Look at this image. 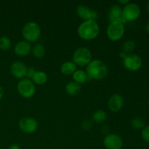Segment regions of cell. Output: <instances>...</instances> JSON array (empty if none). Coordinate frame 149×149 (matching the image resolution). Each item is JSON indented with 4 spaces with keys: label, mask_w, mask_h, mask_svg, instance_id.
Masks as SVG:
<instances>
[{
    "label": "cell",
    "mask_w": 149,
    "mask_h": 149,
    "mask_svg": "<svg viewBox=\"0 0 149 149\" xmlns=\"http://www.w3.org/2000/svg\"><path fill=\"white\" fill-rule=\"evenodd\" d=\"M77 33L80 38L85 40H92L98 36L100 28L94 20H84L79 26Z\"/></svg>",
    "instance_id": "obj_1"
},
{
    "label": "cell",
    "mask_w": 149,
    "mask_h": 149,
    "mask_svg": "<svg viewBox=\"0 0 149 149\" xmlns=\"http://www.w3.org/2000/svg\"><path fill=\"white\" fill-rule=\"evenodd\" d=\"M86 73L89 78L93 79H102L108 73V68L106 64L100 60H92L87 65Z\"/></svg>",
    "instance_id": "obj_2"
},
{
    "label": "cell",
    "mask_w": 149,
    "mask_h": 149,
    "mask_svg": "<svg viewBox=\"0 0 149 149\" xmlns=\"http://www.w3.org/2000/svg\"><path fill=\"white\" fill-rule=\"evenodd\" d=\"M22 35L25 41L28 42H35L40 38V26L36 22H28L23 26L22 29Z\"/></svg>",
    "instance_id": "obj_3"
},
{
    "label": "cell",
    "mask_w": 149,
    "mask_h": 149,
    "mask_svg": "<svg viewBox=\"0 0 149 149\" xmlns=\"http://www.w3.org/2000/svg\"><path fill=\"white\" fill-rule=\"evenodd\" d=\"M92 61V52L88 48L79 47L73 54V62L77 65L86 66Z\"/></svg>",
    "instance_id": "obj_4"
},
{
    "label": "cell",
    "mask_w": 149,
    "mask_h": 149,
    "mask_svg": "<svg viewBox=\"0 0 149 149\" xmlns=\"http://www.w3.org/2000/svg\"><path fill=\"white\" fill-rule=\"evenodd\" d=\"M125 31V24L119 21L110 22L107 27L106 33L111 41H118L122 39Z\"/></svg>",
    "instance_id": "obj_5"
},
{
    "label": "cell",
    "mask_w": 149,
    "mask_h": 149,
    "mask_svg": "<svg viewBox=\"0 0 149 149\" xmlns=\"http://www.w3.org/2000/svg\"><path fill=\"white\" fill-rule=\"evenodd\" d=\"M17 90L20 95L24 98H30L35 93V85L31 80L29 79H21L17 85Z\"/></svg>",
    "instance_id": "obj_6"
},
{
    "label": "cell",
    "mask_w": 149,
    "mask_h": 149,
    "mask_svg": "<svg viewBox=\"0 0 149 149\" xmlns=\"http://www.w3.org/2000/svg\"><path fill=\"white\" fill-rule=\"evenodd\" d=\"M123 64L128 71H136L142 66V60L136 54L130 53L123 58Z\"/></svg>",
    "instance_id": "obj_7"
},
{
    "label": "cell",
    "mask_w": 149,
    "mask_h": 149,
    "mask_svg": "<svg viewBox=\"0 0 149 149\" xmlns=\"http://www.w3.org/2000/svg\"><path fill=\"white\" fill-rule=\"evenodd\" d=\"M122 13L125 20L127 21L135 20L141 14V9L139 6L135 3H128L122 9Z\"/></svg>",
    "instance_id": "obj_8"
},
{
    "label": "cell",
    "mask_w": 149,
    "mask_h": 149,
    "mask_svg": "<svg viewBox=\"0 0 149 149\" xmlns=\"http://www.w3.org/2000/svg\"><path fill=\"white\" fill-rule=\"evenodd\" d=\"M19 128L22 132L27 134L33 133L38 128V122L31 117H23L19 121Z\"/></svg>",
    "instance_id": "obj_9"
},
{
    "label": "cell",
    "mask_w": 149,
    "mask_h": 149,
    "mask_svg": "<svg viewBox=\"0 0 149 149\" xmlns=\"http://www.w3.org/2000/svg\"><path fill=\"white\" fill-rule=\"evenodd\" d=\"M103 144L107 149H121L123 146V141L116 134H109L105 137Z\"/></svg>",
    "instance_id": "obj_10"
},
{
    "label": "cell",
    "mask_w": 149,
    "mask_h": 149,
    "mask_svg": "<svg viewBox=\"0 0 149 149\" xmlns=\"http://www.w3.org/2000/svg\"><path fill=\"white\" fill-rule=\"evenodd\" d=\"M77 13L79 17H81V19H84V20H95V19L97 17V13L95 10H92L91 8L84 4L78 6Z\"/></svg>",
    "instance_id": "obj_11"
},
{
    "label": "cell",
    "mask_w": 149,
    "mask_h": 149,
    "mask_svg": "<svg viewBox=\"0 0 149 149\" xmlns=\"http://www.w3.org/2000/svg\"><path fill=\"white\" fill-rule=\"evenodd\" d=\"M27 67L21 61H15L10 66L12 75L17 79H23L26 77Z\"/></svg>",
    "instance_id": "obj_12"
},
{
    "label": "cell",
    "mask_w": 149,
    "mask_h": 149,
    "mask_svg": "<svg viewBox=\"0 0 149 149\" xmlns=\"http://www.w3.org/2000/svg\"><path fill=\"white\" fill-rule=\"evenodd\" d=\"M109 19L111 22L119 21L122 23L126 22L123 17L122 8L118 4H113L110 7L109 10Z\"/></svg>",
    "instance_id": "obj_13"
},
{
    "label": "cell",
    "mask_w": 149,
    "mask_h": 149,
    "mask_svg": "<svg viewBox=\"0 0 149 149\" xmlns=\"http://www.w3.org/2000/svg\"><path fill=\"white\" fill-rule=\"evenodd\" d=\"M124 105V99L119 94H113L111 96L108 103V106L112 112H118L122 109Z\"/></svg>",
    "instance_id": "obj_14"
},
{
    "label": "cell",
    "mask_w": 149,
    "mask_h": 149,
    "mask_svg": "<svg viewBox=\"0 0 149 149\" xmlns=\"http://www.w3.org/2000/svg\"><path fill=\"white\" fill-rule=\"evenodd\" d=\"M31 45L27 41H20L15 45L14 52L19 56H26L31 52Z\"/></svg>",
    "instance_id": "obj_15"
},
{
    "label": "cell",
    "mask_w": 149,
    "mask_h": 149,
    "mask_svg": "<svg viewBox=\"0 0 149 149\" xmlns=\"http://www.w3.org/2000/svg\"><path fill=\"white\" fill-rule=\"evenodd\" d=\"M77 71V65L73 61H66L61 66V71L64 75H71Z\"/></svg>",
    "instance_id": "obj_16"
},
{
    "label": "cell",
    "mask_w": 149,
    "mask_h": 149,
    "mask_svg": "<svg viewBox=\"0 0 149 149\" xmlns=\"http://www.w3.org/2000/svg\"><path fill=\"white\" fill-rule=\"evenodd\" d=\"M72 77L74 81L79 84L86 82L90 79L86 71H83V70H77L72 74Z\"/></svg>",
    "instance_id": "obj_17"
},
{
    "label": "cell",
    "mask_w": 149,
    "mask_h": 149,
    "mask_svg": "<svg viewBox=\"0 0 149 149\" xmlns=\"http://www.w3.org/2000/svg\"><path fill=\"white\" fill-rule=\"evenodd\" d=\"M81 84H78L76 81H70L65 85V91L67 94L70 95H76L81 91Z\"/></svg>",
    "instance_id": "obj_18"
},
{
    "label": "cell",
    "mask_w": 149,
    "mask_h": 149,
    "mask_svg": "<svg viewBox=\"0 0 149 149\" xmlns=\"http://www.w3.org/2000/svg\"><path fill=\"white\" fill-rule=\"evenodd\" d=\"M31 79L33 84L42 85V84H45L47 82V76L46 73L44 72V71H38L35 72Z\"/></svg>",
    "instance_id": "obj_19"
},
{
    "label": "cell",
    "mask_w": 149,
    "mask_h": 149,
    "mask_svg": "<svg viewBox=\"0 0 149 149\" xmlns=\"http://www.w3.org/2000/svg\"><path fill=\"white\" fill-rule=\"evenodd\" d=\"M31 52L36 58H42L45 55V48L42 44H36L31 47Z\"/></svg>",
    "instance_id": "obj_20"
},
{
    "label": "cell",
    "mask_w": 149,
    "mask_h": 149,
    "mask_svg": "<svg viewBox=\"0 0 149 149\" xmlns=\"http://www.w3.org/2000/svg\"><path fill=\"white\" fill-rule=\"evenodd\" d=\"M106 117H107V115L106 112L103 111V110H97L93 113V119L95 122L100 124L105 122Z\"/></svg>",
    "instance_id": "obj_21"
},
{
    "label": "cell",
    "mask_w": 149,
    "mask_h": 149,
    "mask_svg": "<svg viewBox=\"0 0 149 149\" xmlns=\"http://www.w3.org/2000/svg\"><path fill=\"white\" fill-rule=\"evenodd\" d=\"M11 40L9 37L6 36H2L0 37V49L4 51L8 50L11 47Z\"/></svg>",
    "instance_id": "obj_22"
},
{
    "label": "cell",
    "mask_w": 149,
    "mask_h": 149,
    "mask_svg": "<svg viewBox=\"0 0 149 149\" xmlns=\"http://www.w3.org/2000/svg\"><path fill=\"white\" fill-rule=\"evenodd\" d=\"M135 47V42L132 40H127L125 42V43L122 45V52L127 54L130 52H132Z\"/></svg>",
    "instance_id": "obj_23"
},
{
    "label": "cell",
    "mask_w": 149,
    "mask_h": 149,
    "mask_svg": "<svg viewBox=\"0 0 149 149\" xmlns=\"http://www.w3.org/2000/svg\"><path fill=\"white\" fill-rule=\"evenodd\" d=\"M131 125L135 130H141L145 127V122L141 118L135 117L132 120Z\"/></svg>",
    "instance_id": "obj_24"
},
{
    "label": "cell",
    "mask_w": 149,
    "mask_h": 149,
    "mask_svg": "<svg viewBox=\"0 0 149 149\" xmlns=\"http://www.w3.org/2000/svg\"><path fill=\"white\" fill-rule=\"evenodd\" d=\"M141 136L145 142L149 143V126H146L143 128Z\"/></svg>",
    "instance_id": "obj_25"
},
{
    "label": "cell",
    "mask_w": 149,
    "mask_h": 149,
    "mask_svg": "<svg viewBox=\"0 0 149 149\" xmlns=\"http://www.w3.org/2000/svg\"><path fill=\"white\" fill-rule=\"evenodd\" d=\"M36 71H35V68L34 67L32 66H29L27 67V70H26V77H27V79H32L33 77V74H35Z\"/></svg>",
    "instance_id": "obj_26"
},
{
    "label": "cell",
    "mask_w": 149,
    "mask_h": 149,
    "mask_svg": "<svg viewBox=\"0 0 149 149\" xmlns=\"http://www.w3.org/2000/svg\"><path fill=\"white\" fill-rule=\"evenodd\" d=\"M91 126H92V124H91V122H90L89 120L84 121V122H83V124H82V127H83V128H84V129L88 130V129H90V127H91Z\"/></svg>",
    "instance_id": "obj_27"
},
{
    "label": "cell",
    "mask_w": 149,
    "mask_h": 149,
    "mask_svg": "<svg viewBox=\"0 0 149 149\" xmlns=\"http://www.w3.org/2000/svg\"><path fill=\"white\" fill-rule=\"evenodd\" d=\"M8 149H21V148H20V147L18 145H17V144H13V145H11L10 147H9Z\"/></svg>",
    "instance_id": "obj_28"
},
{
    "label": "cell",
    "mask_w": 149,
    "mask_h": 149,
    "mask_svg": "<svg viewBox=\"0 0 149 149\" xmlns=\"http://www.w3.org/2000/svg\"><path fill=\"white\" fill-rule=\"evenodd\" d=\"M4 89H3V87L0 85V100H1V98H2L3 96H4Z\"/></svg>",
    "instance_id": "obj_29"
},
{
    "label": "cell",
    "mask_w": 149,
    "mask_h": 149,
    "mask_svg": "<svg viewBox=\"0 0 149 149\" xmlns=\"http://www.w3.org/2000/svg\"><path fill=\"white\" fill-rule=\"evenodd\" d=\"M118 2L121 4L126 5V4H127L128 3H130V1L129 0H119V1H118Z\"/></svg>",
    "instance_id": "obj_30"
},
{
    "label": "cell",
    "mask_w": 149,
    "mask_h": 149,
    "mask_svg": "<svg viewBox=\"0 0 149 149\" xmlns=\"http://www.w3.org/2000/svg\"><path fill=\"white\" fill-rule=\"evenodd\" d=\"M146 30L147 33H148V34H149V22H148V23H147V25H146Z\"/></svg>",
    "instance_id": "obj_31"
},
{
    "label": "cell",
    "mask_w": 149,
    "mask_h": 149,
    "mask_svg": "<svg viewBox=\"0 0 149 149\" xmlns=\"http://www.w3.org/2000/svg\"><path fill=\"white\" fill-rule=\"evenodd\" d=\"M147 10H148V13H149V1H148V4H147Z\"/></svg>",
    "instance_id": "obj_32"
},
{
    "label": "cell",
    "mask_w": 149,
    "mask_h": 149,
    "mask_svg": "<svg viewBox=\"0 0 149 149\" xmlns=\"http://www.w3.org/2000/svg\"><path fill=\"white\" fill-rule=\"evenodd\" d=\"M148 105H149V100H148Z\"/></svg>",
    "instance_id": "obj_33"
}]
</instances>
